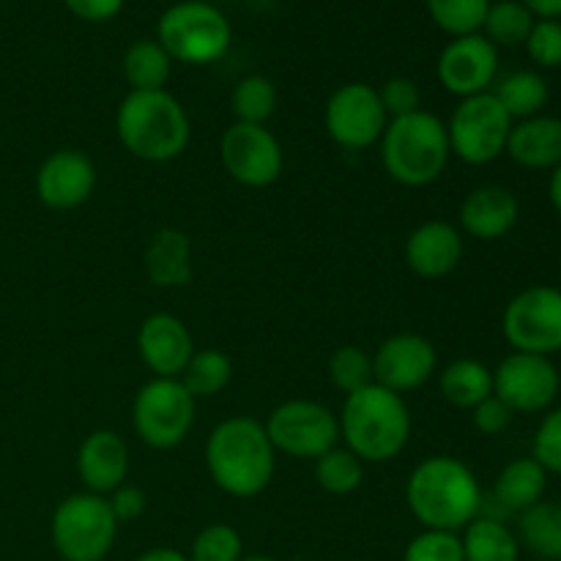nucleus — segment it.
<instances>
[{
  "label": "nucleus",
  "mask_w": 561,
  "mask_h": 561,
  "mask_svg": "<svg viewBox=\"0 0 561 561\" xmlns=\"http://www.w3.org/2000/svg\"><path fill=\"white\" fill-rule=\"evenodd\" d=\"M323 124H327L329 137L340 148L365 151V148L381 142L389 115L378 96V88L367 85V82H345L329 96Z\"/></svg>",
  "instance_id": "f8f14e48"
},
{
  "label": "nucleus",
  "mask_w": 561,
  "mask_h": 561,
  "mask_svg": "<svg viewBox=\"0 0 561 561\" xmlns=\"http://www.w3.org/2000/svg\"><path fill=\"white\" fill-rule=\"evenodd\" d=\"M513 124L515 121L491 91L460 99L447 121L449 148L466 164H491L507 153Z\"/></svg>",
  "instance_id": "1a4fd4ad"
},
{
  "label": "nucleus",
  "mask_w": 561,
  "mask_h": 561,
  "mask_svg": "<svg viewBox=\"0 0 561 561\" xmlns=\"http://www.w3.org/2000/svg\"><path fill=\"white\" fill-rule=\"evenodd\" d=\"M135 561H190L186 553H181L179 548H151V551L140 553Z\"/></svg>",
  "instance_id": "a18cd8bd"
},
{
  "label": "nucleus",
  "mask_w": 561,
  "mask_h": 561,
  "mask_svg": "<svg viewBox=\"0 0 561 561\" xmlns=\"http://www.w3.org/2000/svg\"><path fill=\"white\" fill-rule=\"evenodd\" d=\"M115 135L142 162H173L190 146L192 121L170 91H129L115 113Z\"/></svg>",
  "instance_id": "7ed1b4c3"
},
{
  "label": "nucleus",
  "mask_w": 561,
  "mask_h": 561,
  "mask_svg": "<svg viewBox=\"0 0 561 561\" xmlns=\"http://www.w3.org/2000/svg\"><path fill=\"white\" fill-rule=\"evenodd\" d=\"M535 22L537 16L520 0H499L488 9L485 22H482V31H485L482 36L493 47H518V44H526Z\"/></svg>",
  "instance_id": "7c9ffc66"
},
{
  "label": "nucleus",
  "mask_w": 561,
  "mask_h": 561,
  "mask_svg": "<svg viewBox=\"0 0 561 561\" xmlns=\"http://www.w3.org/2000/svg\"><path fill=\"white\" fill-rule=\"evenodd\" d=\"M378 146L389 179L411 190L442 179L453 157L447 124L427 110L389 121Z\"/></svg>",
  "instance_id": "39448f33"
},
{
  "label": "nucleus",
  "mask_w": 561,
  "mask_h": 561,
  "mask_svg": "<svg viewBox=\"0 0 561 561\" xmlns=\"http://www.w3.org/2000/svg\"><path fill=\"white\" fill-rule=\"evenodd\" d=\"M378 96H381V104L383 110H387L389 121L403 118V115L422 110V91L414 80H409V77H392V80H387L378 88Z\"/></svg>",
  "instance_id": "ea45409f"
},
{
  "label": "nucleus",
  "mask_w": 561,
  "mask_h": 561,
  "mask_svg": "<svg viewBox=\"0 0 561 561\" xmlns=\"http://www.w3.org/2000/svg\"><path fill=\"white\" fill-rule=\"evenodd\" d=\"M157 42L173 60L186 66L217 64L233 44L230 20L206 0L173 3L157 22Z\"/></svg>",
  "instance_id": "423d86ee"
},
{
  "label": "nucleus",
  "mask_w": 561,
  "mask_h": 561,
  "mask_svg": "<svg viewBox=\"0 0 561 561\" xmlns=\"http://www.w3.org/2000/svg\"><path fill=\"white\" fill-rule=\"evenodd\" d=\"M518 542L542 561H561V504L546 502L518 515Z\"/></svg>",
  "instance_id": "bb28decb"
},
{
  "label": "nucleus",
  "mask_w": 561,
  "mask_h": 561,
  "mask_svg": "<svg viewBox=\"0 0 561 561\" xmlns=\"http://www.w3.org/2000/svg\"><path fill=\"white\" fill-rule=\"evenodd\" d=\"M531 458H535L548 474L561 477V405L542 416L540 427H537L535 433V444H531Z\"/></svg>",
  "instance_id": "4c0bfd02"
},
{
  "label": "nucleus",
  "mask_w": 561,
  "mask_h": 561,
  "mask_svg": "<svg viewBox=\"0 0 561 561\" xmlns=\"http://www.w3.org/2000/svg\"><path fill=\"white\" fill-rule=\"evenodd\" d=\"M405 504L422 529L460 531L482 515V488L474 471L453 455L416 463L405 482Z\"/></svg>",
  "instance_id": "f257e3e1"
},
{
  "label": "nucleus",
  "mask_w": 561,
  "mask_h": 561,
  "mask_svg": "<svg viewBox=\"0 0 561 561\" xmlns=\"http://www.w3.org/2000/svg\"><path fill=\"white\" fill-rule=\"evenodd\" d=\"M502 332L513 351L553 356L561 351V288L531 285L504 307Z\"/></svg>",
  "instance_id": "9d476101"
},
{
  "label": "nucleus",
  "mask_w": 561,
  "mask_h": 561,
  "mask_svg": "<svg viewBox=\"0 0 561 561\" xmlns=\"http://www.w3.org/2000/svg\"><path fill=\"white\" fill-rule=\"evenodd\" d=\"M241 561H277V559L263 557V553H255V557H241Z\"/></svg>",
  "instance_id": "de8ad7c7"
},
{
  "label": "nucleus",
  "mask_w": 561,
  "mask_h": 561,
  "mask_svg": "<svg viewBox=\"0 0 561 561\" xmlns=\"http://www.w3.org/2000/svg\"><path fill=\"white\" fill-rule=\"evenodd\" d=\"M64 5L82 22H110L124 11L126 0H64Z\"/></svg>",
  "instance_id": "37998d69"
},
{
  "label": "nucleus",
  "mask_w": 561,
  "mask_h": 561,
  "mask_svg": "<svg viewBox=\"0 0 561 561\" xmlns=\"http://www.w3.org/2000/svg\"><path fill=\"white\" fill-rule=\"evenodd\" d=\"M403 561H466L463 542H460V535H455V531L422 529L405 546Z\"/></svg>",
  "instance_id": "e433bc0d"
},
{
  "label": "nucleus",
  "mask_w": 561,
  "mask_h": 561,
  "mask_svg": "<svg viewBox=\"0 0 561 561\" xmlns=\"http://www.w3.org/2000/svg\"><path fill=\"white\" fill-rule=\"evenodd\" d=\"M520 203L513 190L499 184L477 186L460 203V228L477 241H499L515 230Z\"/></svg>",
  "instance_id": "412c9836"
},
{
  "label": "nucleus",
  "mask_w": 561,
  "mask_h": 561,
  "mask_svg": "<svg viewBox=\"0 0 561 561\" xmlns=\"http://www.w3.org/2000/svg\"><path fill=\"white\" fill-rule=\"evenodd\" d=\"M438 389L449 405L471 411L493 394V370L480 359H455L438 376Z\"/></svg>",
  "instance_id": "393cba45"
},
{
  "label": "nucleus",
  "mask_w": 561,
  "mask_h": 561,
  "mask_svg": "<svg viewBox=\"0 0 561 561\" xmlns=\"http://www.w3.org/2000/svg\"><path fill=\"white\" fill-rule=\"evenodd\" d=\"M436 75L444 91L460 99L488 93L499 75V47H493L482 33L453 38L438 55Z\"/></svg>",
  "instance_id": "dca6fc26"
},
{
  "label": "nucleus",
  "mask_w": 561,
  "mask_h": 561,
  "mask_svg": "<svg viewBox=\"0 0 561 561\" xmlns=\"http://www.w3.org/2000/svg\"><path fill=\"white\" fill-rule=\"evenodd\" d=\"M329 378L340 392H359V389L376 383L373 381V356L359 345H340L329 359Z\"/></svg>",
  "instance_id": "f704fd0d"
},
{
  "label": "nucleus",
  "mask_w": 561,
  "mask_h": 561,
  "mask_svg": "<svg viewBox=\"0 0 561 561\" xmlns=\"http://www.w3.org/2000/svg\"><path fill=\"white\" fill-rule=\"evenodd\" d=\"M340 438L362 463H389L411 438V414L403 394L370 383L345 394L340 411Z\"/></svg>",
  "instance_id": "20e7f679"
},
{
  "label": "nucleus",
  "mask_w": 561,
  "mask_h": 561,
  "mask_svg": "<svg viewBox=\"0 0 561 561\" xmlns=\"http://www.w3.org/2000/svg\"><path fill=\"white\" fill-rule=\"evenodd\" d=\"M548 491V471L537 463L535 458H518L510 460L496 477V485H493V499L499 502V507H504L507 513H526L529 507L540 504L546 499Z\"/></svg>",
  "instance_id": "b1692460"
},
{
  "label": "nucleus",
  "mask_w": 561,
  "mask_h": 561,
  "mask_svg": "<svg viewBox=\"0 0 561 561\" xmlns=\"http://www.w3.org/2000/svg\"><path fill=\"white\" fill-rule=\"evenodd\" d=\"M197 400L179 378H151L131 403V425L151 449H175L195 427Z\"/></svg>",
  "instance_id": "6e6552de"
},
{
  "label": "nucleus",
  "mask_w": 561,
  "mask_h": 561,
  "mask_svg": "<svg viewBox=\"0 0 561 561\" xmlns=\"http://www.w3.org/2000/svg\"><path fill=\"white\" fill-rule=\"evenodd\" d=\"M173 3H186V0H173Z\"/></svg>",
  "instance_id": "09e8293b"
},
{
  "label": "nucleus",
  "mask_w": 561,
  "mask_h": 561,
  "mask_svg": "<svg viewBox=\"0 0 561 561\" xmlns=\"http://www.w3.org/2000/svg\"><path fill=\"white\" fill-rule=\"evenodd\" d=\"M107 502H110V510H113V515L118 524H131V520L142 518V513H146V507H148L146 491L137 485H129V482H124L121 488H115V491L107 496Z\"/></svg>",
  "instance_id": "79ce46f5"
},
{
  "label": "nucleus",
  "mask_w": 561,
  "mask_h": 561,
  "mask_svg": "<svg viewBox=\"0 0 561 561\" xmlns=\"http://www.w3.org/2000/svg\"><path fill=\"white\" fill-rule=\"evenodd\" d=\"M548 195H551L553 208H557V214L561 217V164L557 170H551V184H548Z\"/></svg>",
  "instance_id": "49530a36"
},
{
  "label": "nucleus",
  "mask_w": 561,
  "mask_h": 561,
  "mask_svg": "<svg viewBox=\"0 0 561 561\" xmlns=\"http://www.w3.org/2000/svg\"><path fill=\"white\" fill-rule=\"evenodd\" d=\"M137 354L153 378H179L195 354V340L179 316L153 312L140 323Z\"/></svg>",
  "instance_id": "a211bd4d"
},
{
  "label": "nucleus",
  "mask_w": 561,
  "mask_h": 561,
  "mask_svg": "<svg viewBox=\"0 0 561 561\" xmlns=\"http://www.w3.org/2000/svg\"><path fill=\"white\" fill-rule=\"evenodd\" d=\"M507 153L520 168L557 170L561 164V118L535 115V118L515 121Z\"/></svg>",
  "instance_id": "4be33fe9"
},
{
  "label": "nucleus",
  "mask_w": 561,
  "mask_h": 561,
  "mask_svg": "<svg viewBox=\"0 0 561 561\" xmlns=\"http://www.w3.org/2000/svg\"><path fill=\"white\" fill-rule=\"evenodd\" d=\"M425 9L447 36L458 38L482 31L491 0H425Z\"/></svg>",
  "instance_id": "72a5a7b5"
},
{
  "label": "nucleus",
  "mask_w": 561,
  "mask_h": 561,
  "mask_svg": "<svg viewBox=\"0 0 561 561\" xmlns=\"http://www.w3.org/2000/svg\"><path fill=\"white\" fill-rule=\"evenodd\" d=\"M526 53L542 69H559L561 66V22L537 20L526 38Z\"/></svg>",
  "instance_id": "58836bf2"
},
{
  "label": "nucleus",
  "mask_w": 561,
  "mask_h": 561,
  "mask_svg": "<svg viewBox=\"0 0 561 561\" xmlns=\"http://www.w3.org/2000/svg\"><path fill=\"white\" fill-rule=\"evenodd\" d=\"M118 526L107 496L71 493L55 507L49 540L64 561H104L113 551Z\"/></svg>",
  "instance_id": "0eeeda50"
},
{
  "label": "nucleus",
  "mask_w": 561,
  "mask_h": 561,
  "mask_svg": "<svg viewBox=\"0 0 561 561\" xmlns=\"http://www.w3.org/2000/svg\"><path fill=\"white\" fill-rule=\"evenodd\" d=\"M438 367L436 345L416 332H400L383 340L373 354V381L389 392H416Z\"/></svg>",
  "instance_id": "2eb2a0df"
},
{
  "label": "nucleus",
  "mask_w": 561,
  "mask_h": 561,
  "mask_svg": "<svg viewBox=\"0 0 561 561\" xmlns=\"http://www.w3.org/2000/svg\"><path fill=\"white\" fill-rule=\"evenodd\" d=\"M493 96L499 99L507 115L513 121L535 118V115H542V107L548 104V82L546 77L537 75L531 69H520L507 75L504 80H499L496 91H491Z\"/></svg>",
  "instance_id": "c85d7f7f"
},
{
  "label": "nucleus",
  "mask_w": 561,
  "mask_h": 561,
  "mask_svg": "<svg viewBox=\"0 0 561 561\" xmlns=\"http://www.w3.org/2000/svg\"><path fill=\"white\" fill-rule=\"evenodd\" d=\"M186 557L190 561H241L244 542L230 524H208L197 531Z\"/></svg>",
  "instance_id": "c9c22d12"
},
{
  "label": "nucleus",
  "mask_w": 561,
  "mask_h": 561,
  "mask_svg": "<svg viewBox=\"0 0 561 561\" xmlns=\"http://www.w3.org/2000/svg\"><path fill=\"white\" fill-rule=\"evenodd\" d=\"M520 3L540 20H559L561 16V0H520Z\"/></svg>",
  "instance_id": "c03bdc74"
},
{
  "label": "nucleus",
  "mask_w": 561,
  "mask_h": 561,
  "mask_svg": "<svg viewBox=\"0 0 561 561\" xmlns=\"http://www.w3.org/2000/svg\"><path fill=\"white\" fill-rule=\"evenodd\" d=\"M77 474L85 491L99 496H110L124 485L129 474V447L124 436L107 427L88 433L77 449Z\"/></svg>",
  "instance_id": "aec40b11"
},
{
  "label": "nucleus",
  "mask_w": 561,
  "mask_h": 561,
  "mask_svg": "<svg viewBox=\"0 0 561 561\" xmlns=\"http://www.w3.org/2000/svg\"><path fill=\"white\" fill-rule=\"evenodd\" d=\"M463 559L466 561H518V535L504 520L493 515H477L463 529Z\"/></svg>",
  "instance_id": "a878e982"
},
{
  "label": "nucleus",
  "mask_w": 561,
  "mask_h": 561,
  "mask_svg": "<svg viewBox=\"0 0 561 561\" xmlns=\"http://www.w3.org/2000/svg\"><path fill=\"white\" fill-rule=\"evenodd\" d=\"M219 157L230 179L252 190L272 186L283 175V146L266 126L233 121L219 140Z\"/></svg>",
  "instance_id": "4468645a"
},
{
  "label": "nucleus",
  "mask_w": 561,
  "mask_h": 561,
  "mask_svg": "<svg viewBox=\"0 0 561 561\" xmlns=\"http://www.w3.org/2000/svg\"><path fill=\"white\" fill-rule=\"evenodd\" d=\"M173 58L157 38H140L124 53V77L131 91H164Z\"/></svg>",
  "instance_id": "cd10ccee"
},
{
  "label": "nucleus",
  "mask_w": 561,
  "mask_h": 561,
  "mask_svg": "<svg viewBox=\"0 0 561 561\" xmlns=\"http://www.w3.org/2000/svg\"><path fill=\"white\" fill-rule=\"evenodd\" d=\"M203 458L219 491L236 499H255L272 485L277 449L263 422L230 416L208 433Z\"/></svg>",
  "instance_id": "f03ea898"
},
{
  "label": "nucleus",
  "mask_w": 561,
  "mask_h": 561,
  "mask_svg": "<svg viewBox=\"0 0 561 561\" xmlns=\"http://www.w3.org/2000/svg\"><path fill=\"white\" fill-rule=\"evenodd\" d=\"M146 274L157 288H184L195 274L192 239L179 228H162L146 247Z\"/></svg>",
  "instance_id": "5701e85b"
},
{
  "label": "nucleus",
  "mask_w": 561,
  "mask_h": 561,
  "mask_svg": "<svg viewBox=\"0 0 561 561\" xmlns=\"http://www.w3.org/2000/svg\"><path fill=\"white\" fill-rule=\"evenodd\" d=\"M513 416L515 414L510 411V405H504L496 394H491V398L471 409V422H474L482 436H502L513 425Z\"/></svg>",
  "instance_id": "a19ab883"
},
{
  "label": "nucleus",
  "mask_w": 561,
  "mask_h": 561,
  "mask_svg": "<svg viewBox=\"0 0 561 561\" xmlns=\"http://www.w3.org/2000/svg\"><path fill=\"white\" fill-rule=\"evenodd\" d=\"M463 233L447 219H427L405 239V266L422 279L449 277L463 261Z\"/></svg>",
  "instance_id": "6ab92c4d"
},
{
  "label": "nucleus",
  "mask_w": 561,
  "mask_h": 561,
  "mask_svg": "<svg viewBox=\"0 0 561 561\" xmlns=\"http://www.w3.org/2000/svg\"><path fill=\"white\" fill-rule=\"evenodd\" d=\"M230 378H233V362H230V356L217 348H203L192 354V359L186 362L179 381L184 383L186 392L197 400L214 398V394L225 392Z\"/></svg>",
  "instance_id": "c756f323"
},
{
  "label": "nucleus",
  "mask_w": 561,
  "mask_h": 561,
  "mask_svg": "<svg viewBox=\"0 0 561 561\" xmlns=\"http://www.w3.org/2000/svg\"><path fill=\"white\" fill-rule=\"evenodd\" d=\"M230 110H233L236 124H257L266 126L277 110V85L263 75H250L236 82L230 93Z\"/></svg>",
  "instance_id": "2f4dec72"
},
{
  "label": "nucleus",
  "mask_w": 561,
  "mask_h": 561,
  "mask_svg": "<svg viewBox=\"0 0 561 561\" xmlns=\"http://www.w3.org/2000/svg\"><path fill=\"white\" fill-rule=\"evenodd\" d=\"M96 190V164L77 148H60L42 162L36 173V195L53 211H71L91 201Z\"/></svg>",
  "instance_id": "f3484780"
},
{
  "label": "nucleus",
  "mask_w": 561,
  "mask_h": 561,
  "mask_svg": "<svg viewBox=\"0 0 561 561\" xmlns=\"http://www.w3.org/2000/svg\"><path fill=\"white\" fill-rule=\"evenodd\" d=\"M365 480V463L348 447H332L316 460V482L332 496H351Z\"/></svg>",
  "instance_id": "473e14b6"
},
{
  "label": "nucleus",
  "mask_w": 561,
  "mask_h": 561,
  "mask_svg": "<svg viewBox=\"0 0 561 561\" xmlns=\"http://www.w3.org/2000/svg\"><path fill=\"white\" fill-rule=\"evenodd\" d=\"M561 389V378L551 356L513 351L493 370V394L510 405L513 414L551 411Z\"/></svg>",
  "instance_id": "ddd939ff"
},
{
  "label": "nucleus",
  "mask_w": 561,
  "mask_h": 561,
  "mask_svg": "<svg viewBox=\"0 0 561 561\" xmlns=\"http://www.w3.org/2000/svg\"><path fill=\"white\" fill-rule=\"evenodd\" d=\"M274 449L296 460H318L323 453L337 447V414L316 400H288L279 403L263 422Z\"/></svg>",
  "instance_id": "9b49d317"
}]
</instances>
